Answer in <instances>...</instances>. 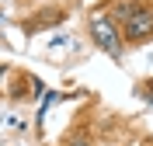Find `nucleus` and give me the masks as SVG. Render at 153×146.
I'll return each instance as SVG.
<instances>
[{
  "mask_svg": "<svg viewBox=\"0 0 153 146\" xmlns=\"http://www.w3.org/2000/svg\"><path fill=\"white\" fill-rule=\"evenodd\" d=\"M91 35H94V42L105 49V52L118 56V49H122L118 45V31H115V24L105 18V14H94V18H91Z\"/></svg>",
  "mask_w": 153,
  "mask_h": 146,
  "instance_id": "f257e3e1",
  "label": "nucleus"
},
{
  "mask_svg": "<svg viewBox=\"0 0 153 146\" xmlns=\"http://www.w3.org/2000/svg\"><path fill=\"white\" fill-rule=\"evenodd\" d=\"M125 21H129V39H132V42L153 35V14H150V10H129Z\"/></svg>",
  "mask_w": 153,
  "mask_h": 146,
  "instance_id": "f03ea898",
  "label": "nucleus"
},
{
  "mask_svg": "<svg viewBox=\"0 0 153 146\" xmlns=\"http://www.w3.org/2000/svg\"><path fill=\"white\" fill-rule=\"evenodd\" d=\"M59 21H63V14H59V10H49V14H38V21H28V24H25V31H28V35H35V31L49 28V24H59Z\"/></svg>",
  "mask_w": 153,
  "mask_h": 146,
  "instance_id": "7ed1b4c3",
  "label": "nucleus"
},
{
  "mask_svg": "<svg viewBox=\"0 0 153 146\" xmlns=\"http://www.w3.org/2000/svg\"><path fill=\"white\" fill-rule=\"evenodd\" d=\"M0 77H4V70H0Z\"/></svg>",
  "mask_w": 153,
  "mask_h": 146,
  "instance_id": "20e7f679",
  "label": "nucleus"
}]
</instances>
